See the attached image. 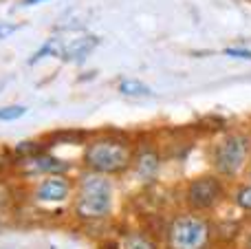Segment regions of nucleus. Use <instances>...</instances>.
<instances>
[{"label":"nucleus","mask_w":251,"mask_h":249,"mask_svg":"<svg viewBox=\"0 0 251 249\" xmlns=\"http://www.w3.org/2000/svg\"><path fill=\"white\" fill-rule=\"evenodd\" d=\"M35 163H38V170H47V172H60V170H64V163L60 166V161H53V159H49V157L40 159V161H35Z\"/></svg>","instance_id":"ddd939ff"},{"label":"nucleus","mask_w":251,"mask_h":249,"mask_svg":"<svg viewBox=\"0 0 251 249\" xmlns=\"http://www.w3.org/2000/svg\"><path fill=\"white\" fill-rule=\"evenodd\" d=\"M16 29H18V25H4V22H0V40L9 38Z\"/></svg>","instance_id":"2eb2a0df"},{"label":"nucleus","mask_w":251,"mask_h":249,"mask_svg":"<svg viewBox=\"0 0 251 249\" xmlns=\"http://www.w3.org/2000/svg\"><path fill=\"white\" fill-rule=\"evenodd\" d=\"M84 163L97 174H122L132 166V150L119 139H97L84 152Z\"/></svg>","instance_id":"7ed1b4c3"},{"label":"nucleus","mask_w":251,"mask_h":249,"mask_svg":"<svg viewBox=\"0 0 251 249\" xmlns=\"http://www.w3.org/2000/svg\"><path fill=\"white\" fill-rule=\"evenodd\" d=\"M26 4H38V2H44V0H25Z\"/></svg>","instance_id":"f3484780"},{"label":"nucleus","mask_w":251,"mask_h":249,"mask_svg":"<svg viewBox=\"0 0 251 249\" xmlns=\"http://www.w3.org/2000/svg\"><path fill=\"white\" fill-rule=\"evenodd\" d=\"M212 225L201 214H178L168 227V249H207Z\"/></svg>","instance_id":"20e7f679"},{"label":"nucleus","mask_w":251,"mask_h":249,"mask_svg":"<svg viewBox=\"0 0 251 249\" xmlns=\"http://www.w3.org/2000/svg\"><path fill=\"white\" fill-rule=\"evenodd\" d=\"M71 194V181L64 176H49L35 190V199L44 203H60L66 201Z\"/></svg>","instance_id":"0eeeda50"},{"label":"nucleus","mask_w":251,"mask_h":249,"mask_svg":"<svg viewBox=\"0 0 251 249\" xmlns=\"http://www.w3.org/2000/svg\"><path fill=\"white\" fill-rule=\"evenodd\" d=\"M124 247L126 249H159L152 238H148L146 234H137V232L126 236V245Z\"/></svg>","instance_id":"9d476101"},{"label":"nucleus","mask_w":251,"mask_h":249,"mask_svg":"<svg viewBox=\"0 0 251 249\" xmlns=\"http://www.w3.org/2000/svg\"><path fill=\"white\" fill-rule=\"evenodd\" d=\"M251 159V137L243 130L227 132L216 141L212 150V166L218 176L236 179L247 170Z\"/></svg>","instance_id":"f257e3e1"},{"label":"nucleus","mask_w":251,"mask_h":249,"mask_svg":"<svg viewBox=\"0 0 251 249\" xmlns=\"http://www.w3.org/2000/svg\"><path fill=\"white\" fill-rule=\"evenodd\" d=\"M225 183L218 174H203L190 181L185 190V201L194 212H209L225 199Z\"/></svg>","instance_id":"423d86ee"},{"label":"nucleus","mask_w":251,"mask_h":249,"mask_svg":"<svg viewBox=\"0 0 251 249\" xmlns=\"http://www.w3.org/2000/svg\"><path fill=\"white\" fill-rule=\"evenodd\" d=\"M234 203H236V207H240L243 212H249L251 214V181L238 185V190L234 192Z\"/></svg>","instance_id":"9b49d317"},{"label":"nucleus","mask_w":251,"mask_h":249,"mask_svg":"<svg viewBox=\"0 0 251 249\" xmlns=\"http://www.w3.org/2000/svg\"><path fill=\"white\" fill-rule=\"evenodd\" d=\"M97 47V38L86 31H64L62 35L51 38L31 62H38L40 55H55L62 60H82Z\"/></svg>","instance_id":"39448f33"},{"label":"nucleus","mask_w":251,"mask_h":249,"mask_svg":"<svg viewBox=\"0 0 251 249\" xmlns=\"http://www.w3.org/2000/svg\"><path fill=\"white\" fill-rule=\"evenodd\" d=\"M247 172H249V181H251V159H249V166H247Z\"/></svg>","instance_id":"a211bd4d"},{"label":"nucleus","mask_w":251,"mask_h":249,"mask_svg":"<svg viewBox=\"0 0 251 249\" xmlns=\"http://www.w3.org/2000/svg\"><path fill=\"white\" fill-rule=\"evenodd\" d=\"M119 93L126 97H148V95H152V88L148 84L139 82V79L126 77L119 82Z\"/></svg>","instance_id":"1a4fd4ad"},{"label":"nucleus","mask_w":251,"mask_h":249,"mask_svg":"<svg viewBox=\"0 0 251 249\" xmlns=\"http://www.w3.org/2000/svg\"><path fill=\"white\" fill-rule=\"evenodd\" d=\"M134 172L141 181H152L159 172V157L154 150H143L137 159H134Z\"/></svg>","instance_id":"6e6552de"},{"label":"nucleus","mask_w":251,"mask_h":249,"mask_svg":"<svg viewBox=\"0 0 251 249\" xmlns=\"http://www.w3.org/2000/svg\"><path fill=\"white\" fill-rule=\"evenodd\" d=\"M113 207V183L106 174L88 172L79 179V192L75 201V212L84 221L104 219Z\"/></svg>","instance_id":"f03ea898"},{"label":"nucleus","mask_w":251,"mask_h":249,"mask_svg":"<svg viewBox=\"0 0 251 249\" xmlns=\"http://www.w3.org/2000/svg\"><path fill=\"white\" fill-rule=\"evenodd\" d=\"M26 113L25 106H4L0 108V122H13V119H20Z\"/></svg>","instance_id":"f8f14e48"},{"label":"nucleus","mask_w":251,"mask_h":249,"mask_svg":"<svg viewBox=\"0 0 251 249\" xmlns=\"http://www.w3.org/2000/svg\"><path fill=\"white\" fill-rule=\"evenodd\" d=\"M243 249H251V232L247 234V238H245V245H243Z\"/></svg>","instance_id":"dca6fc26"},{"label":"nucleus","mask_w":251,"mask_h":249,"mask_svg":"<svg viewBox=\"0 0 251 249\" xmlns=\"http://www.w3.org/2000/svg\"><path fill=\"white\" fill-rule=\"evenodd\" d=\"M225 55L238 57V60H251V51H249V49H225Z\"/></svg>","instance_id":"4468645a"}]
</instances>
